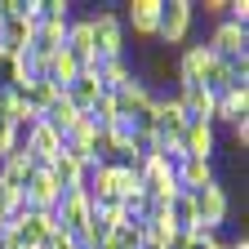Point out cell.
Segmentation results:
<instances>
[{
  "mask_svg": "<svg viewBox=\"0 0 249 249\" xmlns=\"http://www.w3.org/2000/svg\"><path fill=\"white\" fill-rule=\"evenodd\" d=\"M31 174H36V165H31V156L22 147H14L5 160H0V187H9V192H22Z\"/></svg>",
  "mask_w": 249,
  "mask_h": 249,
  "instance_id": "9a60e30c",
  "label": "cell"
},
{
  "mask_svg": "<svg viewBox=\"0 0 249 249\" xmlns=\"http://www.w3.org/2000/svg\"><path fill=\"white\" fill-rule=\"evenodd\" d=\"M196 22L192 0H160V18H156V45L160 49H182Z\"/></svg>",
  "mask_w": 249,
  "mask_h": 249,
  "instance_id": "6da1fadb",
  "label": "cell"
},
{
  "mask_svg": "<svg viewBox=\"0 0 249 249\" xmlns=\"http://www.w3.org/2000/svg\"><path fill=\"white\" fill-rule=\"evenodd\" d=\"M151 93H174L178 89V49H160L156 45L151 53H147V67H142V76H138Z\"/></svg>",
  "mask_w": 249,
  "mask_h": 249,
  "instance_id": "8992f818",
  "label": "cell"
},
{
  "mask_svg": "<svg viewBox=\"0 0 249 249\" xmlns=\"http://www.w3.org/2000/svg\"><path fill=\"white\" fill-rule=\"evenodd\" d=\"M227 223H231V192L223 187V178H218L213 187L196 192V227H205V231H223Z\"/></svg>",
  "mask_w": 249,
  "mask_h": 249,
  "instance_id": "5b68a950",
  "label": "cell"
},
{
  "mask_svg": "<svg viewBox=\"0 0 249 249\" xmlns=\"http://www.w3.org/2000/svg\"><path fill=\"white\" fill-rule=\"evenodd\" d=\"M174 178H178V192H205V187L218 182V160H196V156H178L174 165Z\"/></svg>",
  "mask_w": 249,
  "mask_h": 249,
  "instance_id": "9c48e42d",
  "label": "cell"
},
{
  "mask_svg": "<svg viewBox=\"0 0 249 249\" xmlns=\"http://www.w3.org/2000/svg\"><path fill=\"white\" fill-rule=\"evenodd\" d=\"M5 9H9V0H5ZM31 36H36V18L31 14H14L9 9L0 18V53H27Z\"/></svg>",
  "mask_w": 249,
  "mask_h": 249,
  "instance_id": "52a82bcc",
  "label": "cell"
},
{
  "mask_svg": "<svg viewBox=\"0 0 249 249\" xmlns=\"http://www.w3.org/2000/svg\"><path fill=\"white\" fill-rule=\"evenodd\" d=\"M58 227V218H53V209H18L14 218H9V227L5 231H14V240L22 245V249H40L45 245V236Z\"/></svg>",
  "mask_w": 249,
  "mask_h": 249,
  "instance_id": "277c9868",
  "label": "cell"
},
{
  "mask_svg": "<svg viewBox=\"0 0 249 249\" xmlns=\"http://www.w3.org/2000/svg\"><path fill=\"white\" fill-rule=\"evenodd\" d=\"M89 31H93V62L124 58V22H120L116 9H98V14H89Z\"/></svg>",
  "mask_w": 249,
  "mask_h": 249,
  "instance_id": "7a4b0ae2",
  "label": "cell"
},
{
  "mask_svg": "<svg viewBox=\"0 0 249 249\" xmlns=\"http://www.w3.org/2000/svg\"><path fill=\"white\" fill-rule=\"evenodd\" d=\"M103 249H142V227H138V223L116 227V231L107 236V245H103Z\"/></svg>",
  "mask_w": 249,
  "mask_h": 249,
  "instance_id": "ffe728a7",
  "label": "cell"
},
{
  "mask_svg": "<svg viewBox=\"0 0 249 249\" xmlns=\"http://www.w3.org/2000/svg\"><path fill=\"white\" fill-rule=\"evenodd\" d=\"M196 9H205L213 22H223V18H227V0H205V5H196Z\"/></svg>",
  "mask_w": 249,
  "mask_h": 249,
  "instance_id": "7402d4cb",
  "label": "cell"
},
{
  "mask_svg": "<svg viewBox=\"0 0 249 249\" xmlns=\"http://www.w3.org/2000/svg\"><path fill=\"white\" fill-rule=\"evenodd\" d=\"M18 142H22V134L14 129L9 120H0V160H5V156H9V151H14Z\"/></svg>",
  "mask_w": 249,
  "mask_h": 249,
  "instance_id": "44dd1931",
  "label": "cell"
},
{
  "mask_svg": "<svg viewBox=\"0 0 249 249\" xmlns=\"http://www.w3.org/2000/svg\"><path fill=\"white\" fill-rule=\"evenodd\" d=\"M18 147H22L27 156H31V165H36V169H45V165L53 160V156L62 151V138H58V134L49 129L45 120H36V124H31V129L22 134V142H18Z\"/></svg>",
  "mask_w": 249,
  "mask_h": 249,
  "instance_id": "7c38bea8",
  "label": "cell"
},
{
  "mask_svg": "<svg viewBox=\"0 0 249 249\" xmlns=\"http://www.w3.org/2000/svg\"><path fill=\"white\" fill-rule=\"evenodd\" d=\"M31 80V67L22 53H0V89H22Z\"/></svg>",
  "mask_w": 249,
  "mask_h": 249,
  "instance_id": "d6986e66",
  "label": "cell"
},
{
  "mask_svg": "<svg viewBox=\"0 0 249 249\" xmlns=\"http://www.w3.org/2000/svg\"><path fill=\"white\" fill-rule=\"evenodd\" d=\"M178 156H196V160H218V129L209 120H187L178 138Z\"/></svg>",
  "mask_w": 249,
  "mask_h": 249,
  "instance_id": "ba28073f",
  "label": "cell"
},
{
  "mask_svg": "<svg viewBox=\"0 0 249 249\" xmlns=\"http://www.w3.org/2000/svg\"><path fill=\"white\" fill-rule=\"evenodd\" d=\"M165 218H169L178 231H192V227H196V196H192V192H178V196L165 205Z\"/></svg>",
  "mask_w": 249,
  "mask_h": 249,
  "instance_id": "ac0fdd59",
  "label": "cell"
},
{
  "mask_svg": "<svg viewBox=\"0 0 249 249\" xmlns=\"http://www.w3.org/2000/svg\"><path fill=\"white\" fill-rule=\"evenodd\" d=\"M156 18H160V0H129L120 14L124 31H134L142 40H156Z\"/></svg>",
  "mask_w": 249,
  "mask_h": 249,
  "instance_id": "4fadbf2b",
  "label": "cell"
},
{
  "mask_svg": "<svg viewBox=\"0 0 249 249\" xmlns=\"http://www.w3.org/2000/svg\"><path fill=\"white\" fill-rule=\"evenodd\" d=\"M58 200H62V187L49 178V169H36L27 178V187H22V205L27 209H58Z\"/></svg>",
  "mask_w": 249,
  "mask_h": 249,
  "instance_id": "5bb4252c",
  "label": "cell"
},
{
  "mask_svg": "<svg viewBox=\"0 0 249 249\" xmlns=\"http://www.w3.org/2000/svg\"><path fill=\"white\" fill-rule=\"evenodd\" d=\"M236 120H249V85H236V89H223L213 93V107H209V124H236Z\"/></svg>",
  "mask_w": 249,
  "mask_h": 249,
  "instance_id": "30bf717a",
  "label": "cell"
},
{
  "mask_svg": "<svg viewBox=\"0 0 249 249\" xmlns=\"http://www.w3.org/2000/svg\"><path fill=\"white\" fill-rule=\"evenodd\" d=\"M205 49L218 58V62H249V27H236V22H213V31H209V40H205Z\"/></svg>",
  "mask_w": 249,
  "mask_h": 249,
  "instance_id": "3957f363",
  "label": "cell"
},
{
  "mask_svg": "<svg viewBox=\"0 0 249 249\" xmlns=\"http://www.w3.org/2000/svg\"><path fill=\"white\" fill-rule=\"evenodd\" d=\"M98 93H103V85H98V76H89V71H80L71 85H62V98H67L76 111H89L93 103H98Z\"/></svg>",
  "mask_w": 249,
  "mask_h": 249,
  "instance_id": "2e32d148",
  "label": "cell"
},
{
  "mask_svg": "<svg viewBox=\"0 0 249 249\" xmlns=\"http://www.w3.org/2000/svg\"><path fill=\"white\" fill-rule=\"evenodd\" d=\"M89 213H93V200H89L85 187H71V192H62V200H58V209H53L58 227H62V231H71V236L89 223Z\"/></svg>",
  "mask_w": 249,
  "mask_h": 249,
  "instance_id": "8fae6325",
  "label": "cell"
},
{
  "mask_svg": "<svg viewBox=\"0 0 249 249\" xmlns=\"http://www.w3.org/2000/svg\"><path fill=\"white\" fill-rule=\"evenodd\" d=\"M58 93H62V89L49 85V80H27V85H22V103L36 111V116H45V111L58 103Z\"/></svg>",
  "mask_w": 249,
  "mask_h": 249,
  "instance_id": "e0dca14e",
  "label": "cell"
}]
</instances>
